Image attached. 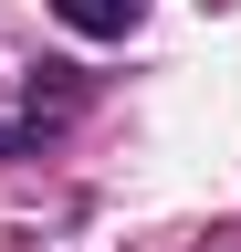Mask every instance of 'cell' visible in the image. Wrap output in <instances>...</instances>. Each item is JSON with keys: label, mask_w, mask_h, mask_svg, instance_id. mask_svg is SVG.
Segmentation results:
<instances>
[{"label": "cell", "mask_w": 241, "mask_h": 252, "mask_svg": "<svg viewBox=\"0 0 241 252\" xmlns=\"http://www.w3.org/2000/svg\"><path fill=\"white\" fill-rule=\"evenodd\" d=\"M53 21L74 32V42H126V32L147 21V0H42Z\"/></svg>", "instance_id": "cell-1"}]
</instances>
